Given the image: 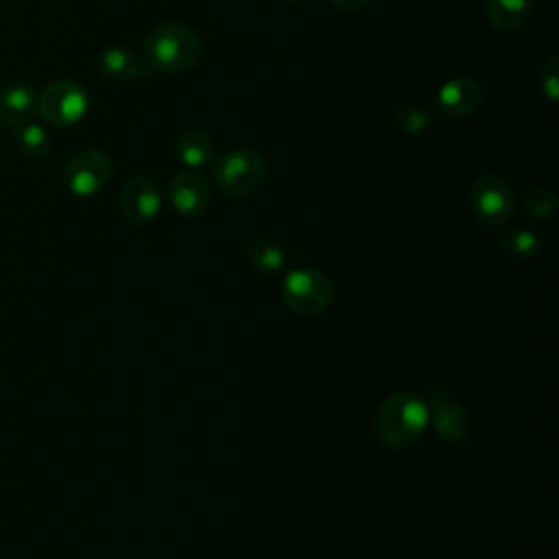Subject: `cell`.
<instances>
[{
    "instance_id": "1",
    "label": "cell",
    "mask_w": 559,
    "mask_h": 559,
    "mask_svg": "<svg viewBox=\"0 0 559 559\" xmlns=\"http://www.w3.org/2000/svg\"><path fill=\"white\" fill-rule=\"evenodd\" d=\"M373 426L380 443L393 450L413 448L428 428V408L424 397L411 391L391 393L380 402Z\"/></svg>"
},
{
    "instance_id": "2",
    "label": "cell",
    "mask_w": 559,
    "mask_h": 559,
    "mask_svg": "<svg viewBox=\"0 0 559 559\" xmlns=\"http://www.w3.org/2000/svg\"><path fill=\"white\" fill-rule=\"evenodd\" d=\"M203 55L199 33L179 22H164L148 31L144 39V61L151 70L181 74L192 70Z\"/></svg>"
},
{
    "instance_id": "3",
    "label": "cell",
    "mask_w": 559,
    "mask_h": 559,
    "mask_svg": "<svg viewBox=\"0 0 559 559\" xmlns=\"http://www.w3.org/2000/svg\"><path fill=\"white\" fill-rule=\"evenodd\" d=\"M214 183L231 199H247L255 194L269 175V166L258 151L236 148L214 159Z\"/></svg>"
},
{
    "instance_id": "4",
    "label": "cell",
    "mask_w": 559,
    "mask_h": 559,
    "mask_svg": "<svg viewBox=\"0 0 559 559\" xmlns=\"http://www.w3.org/2000/svg\"><path fill=\"white\" fill-rule=\"evenodd\" d=\"M280 297L299 317H317L334 301V282L319 269H295L282 280Z\"/></svg>"
},
{
    "instance_id": "5",
    "label": "cell",
    "mask_w": 559,
    "mask_h": 559,
    "mask_svg": "<svg viewBox=\"0 0 559 559\" xmlns=\"http://www.w3.org/2000/svg\"><path fill=\"white\" fill-rule=\"evenodd\" d=\"M90 96L76 81L57 79L37 96V111L55 127H72L85 118Z\"/></svg>"
},
{
    "instance_id": "6",
    "label": "cell",
    "mask_w": 559,
    "mask_h": 559,
    "mask_svg": "<svg viewBox=\"0 0 559 559\" xmlns=\"http://www.w3.org/2000/svg\"><path fill=\"white\" fill-rule=\"evenodd\" d=\"M469 207L472 214L489 227H498L511 218L515 207L513 188L507 179L498 175H480L469 186Z\"/></svg>"
},
{
    "instance_id": "7",
    "label": "cell",
    "mask_w": 559,
    "mask_h": 559,
    "mask_svg": "<svg viewBox=\"0 0 559 559\" xmlns=\"http://www.w3.org/2000/svg\"><path fill=\"white\" fill-rule=\"evenodd\" d=\"M114 164L100 148H81L74 153L63 168V186L74 197H94L111 179Z\"/></svg>"
},
{
    "instance_id": "8",
    "label": "cell",
    "mask_w": 559,
    "mask_h": 559,
    "mask_svg": "<svg viewBox=\"0 0 559 559\" xmlns=\"http://www.w3.org/2000/svg\"><path fill=\"white\" fill-rule=\"evenodd\" d=\"M428 408V424L448 443H459L469 432V415L465 406L445 386H430L424 397Z\"/></svg>"
},
{
    "instance_id": "9",
    "label": "cell",
    "mask_w": 559,
    "mask_h": 559,
    "mask_svg": "<svg viewBox=\"0 0 559 559\" xmlns=\"http://www.w3.org/2000/svg\"><path fill=\"white\" fill-rule=\"evenodd\" d=\"M162 210V194L153 179L135 175L120 190V212L131 225H148Z\"/></svg>"
},
{
    "instance_id": "10",
    "label": "cell",
    "mask_w": 559,
    "mask_h": 559,
    "mask_svg": "<svg viewBox=\"0 0 559 559\" xmlns=\"http://www.w3.org/2000/svg\"><path fill=\"white\" fill-rule=\"evenodd\" d=\"M168 199L181 216H199L207 210L212 201V188L199 170L188 168L170 179Z\"/></svg>"
},
{
    "instance_id": "11",
    "label": "cell",
    "mask_w": 559,
    "mask_h": 559,
    "mask_svg": "<svg viewBox=\"0 0 559 559\" xmlns=\"http://www.w3.org/2000/svg\"><path fill=\"white\" fill-rule=\"evenodd\" d=\"M483 85L472 76L448 79L437 92V109L448 118H467L483 105Z\"/></svg>"
},
{
    "instance_id": "12",
    "label": "cell",
    "mask_w": 559,
    "mask_h": 559,
    "mask_svg": "<svg viewBox=\"0 0 559 559\" xmlns=\"http://www.w3.org/2000/svg\"><path fill=\"white\" fill-rule=\"evenodd\" d=\"M98 70L111 83H129L133 79H144L151 68L127 46H111L98 55Z\"/></svg>"
},
{
    "instance_id": "13",
    "label": "cell",
    "mask_w": 559,
    "mask_h": 559,
    "mask_svg": "<svg viewBox=\"0 0 559 559\" xmlns=\"http://www.w3.org/2000/svg\"><path fill=\"white\" fill-rule=\"evenodd\" d=\"M37 109V94L26 83H9L0 87V124L20 127L31 120Z\"/></svg>"
},
{
    "instance_id": "14",
    "label": "cell",
    "mask_w": 559,
    "mask_h": 559,
    "mask_svg": "<svg viewBox=\"0 0 559 559\" xmlns=\"http://www.w3.org/2000/svg\"><path fill=\"white\" fill-rule=\"evenodd\" d=\"M175 155L179 157V162L183 166H188L192 170L210 166L218 157L214 140L205 131H199V129H188L177 135Z\"/></svg>"
},
{
    "instance_id": "15",
    "label": "cell",
    "mask_w": 559,
    "mask_h": 559,
    "mask_svg": "<svg viewBox=\"0 0 559 559\" xmlns=\"http://www.w3.org/2000/svg\"><path fill=\"white\" fill-rule=\"evenodd\" d=\"M535 9V0H487L485 13L493 28L518 31L522 28Z\"/></svg>"
},
{
    "instance_id": "16",
    "label": "cell",
    "mask_w": 559,
    "mask_h": 559,
    "mask_svg": "<svg viewBox=\"0 0 559 559\" xmlns=\"http://www.w3.org/2000/svg\"><path fill=\"white\" fill-rule=\"evenodd\" d=\"M247 258L249 262L262 271V273H277L284 269L286 264V247L284 242H280L273 236H255L249 245H247Z\"/></svg>"
},
{
    "instance_id": "17",
    "label": "cell",
    "mask_w": 559,
    "mask_h": 559,
    "mask_svg": "<svg viewBox=\"0 0 559 559\" xmlns=\"http://www.w3.org/2000/svg\"><path fill=\"white\" fill-rule=\"evenodd\" d=\"M15 146L24 157L31 159H46L50 155L52 142L44 127L35 122H24L15 127Z\"/></svg>"
},
{
    "instance_id": "18",
    "label": "cell",
    "mask_w": 559,
    "mask_h": 559,
    "mask_svg": "<svg viewBox=\"0 0 559 559\" xmlns=\"http://www.w3.org/2000/svg\"><path fill=\"white\" fill-rule=\"evenodd\" d=\"M498 247L513 258H533L542 249V238L524 227H507L498 234Z\"/></svg>"
},
{
    "instance_id": "19",
    "label": "cell",
    "mask_w": 559,
    "mask_h": 559,
    "mask_svg": "<svg viewBox=\"0 0 559 559\" xmlns=\"http://www.w3.org/2000/svg\"><path fill=\"white\" fill-rule=\"evenodd\" d=\"M435 120V109L426 103H406L395 111V127L404 133H424Z\"/></svg>"
},
{
    "instance_id": "20",
    "label": "cell",
    "mask_w": 559,
    "mask_h": 559,
    "mask_svg": "<svg viewBox=\"0 0 559 559\" xmlns=\"http://www.w3.org/2000/svg\"><path fill=\"white\" fill-rule=\"evenodd\" d=\"M557 197L548 188H531L524 194V212L535 221H548L557 212Z\"/></svg>"
},
{
    "instance_id": "21",
    "label": "cell",
    "mask_w": 559,
    "mask_h": 559,
    "mask_svg": "<svg viewBox=\"0 0 559 559\" xmlns=\"http://www.w3.org/2000/svg\"><path fill=\"white\" fill-rule=\"evenodd\" d=\"M539 90L542 94L555 103L559 98V57L550 55L539 68Z\"/></svg>"
},
{
    "instance_id": "22",
    "label": "cell",
    "mask_w": 559,
    "mask_h": 559,
    "mask_svg": "<svg viewBox=\"0 0 559 559\" xmlns=\"http://www.w3.org/2000/svg\"><path fill=\"white\" fill-rule=\"evenodd\" d=\"M371 0H332L334 7L343 9V11H358L362 7H367Z\"/></svg>"
},
{
    "instance_id": "23",
    "label": "cell",
    "mask_w": 559,
    "mask_h": 559,
    "mask_svg": "<svg viewBox=\"0 0 559 559\" xmlns=\"http://www.w3.org/2000/svg\"><path fill=\"white\" fill-rule=\"evenodd\" d=\"M288 2H299V0H288Z\"/></svg>"
}]
</instances>
